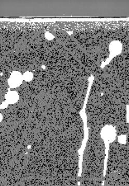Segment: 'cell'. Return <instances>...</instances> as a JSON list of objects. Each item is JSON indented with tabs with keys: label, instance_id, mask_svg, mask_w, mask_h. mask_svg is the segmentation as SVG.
Here are the masks:
<instances>
[{
	"label": "cell",
	"instance_id": "6da1fadb",
	"mask_svg": "<svg viewBox=\"0 0 129 186\" xmlns=\"http://www.w3.org/2000/svg\"><path fill=\"white\" fill-rule=\"evenodd\" d=\"M101 135L104 141L106 143H111L115 140L116 133L115 128L111 126H106L102 129Z\"/></svg>",
	"mask_w": 129,
	"mask_h": 186
},
{
	"label": "cell",
	"instance_id": "7a4b0ae2",
	"mask_svg": "<svg viewBox=\"0 0 129 186\" xmlns=\"http://www.w3.org/2000/svg\"><path fill=\"white\" fill-rule=\"evenodd\" d=\"M8 82L11 87L15 88L18 87L22 82V75L18 73H13L11 76Z\"/></svg>",
	"mask_w": 129,
	"mask_h": 186
},
{
	"label": "cell",
	"instance_id": "3957f363",
	"mask_svg": "<svg viewBox=\"0 0 129 186\" xmlns=\"http://www.w3.org/2000/svg\"><path fill=\"white\" fill-rule=\"evenodd\" d=\"M7 101L9 103H16L18 100V95L17 93L11 92L7 94L6 96Z\"/></svg>",
	"mask_w": 129,
	"mask_h": 186
},
{
	"label": "cell",
	"instance_id": "277c9868",
	"mask_svg": "<svg viewBox=\"0 0 129 186\" xmlns=\"http://www.w3.org/2000/svg\"><path fill=\"white\" fill-rule=\"evenodd\" d=\"M119 141L121 144H125L126 143V141H127L126 136H120V137H119Z\"/></svg>",
	"mask_w": 129,
	"mask_h": 186
},
{
	"label": "cell",
	"instance_id": "5b68a950",
	"mask_svg": "<svg viewBox=\"0 0 129 186\" xmlns=\"http://www.w3.org/2000/svg\"><path fill=\"white\" fill-rule=\"evenodd\" d=\"M32 77L30 76V73H28V74H25H25L24 76V79L27 80V81H30L32 79Z\"/></svg>",
	"mask_w": 129,
	"mask_h": 186
}]
</instances>
